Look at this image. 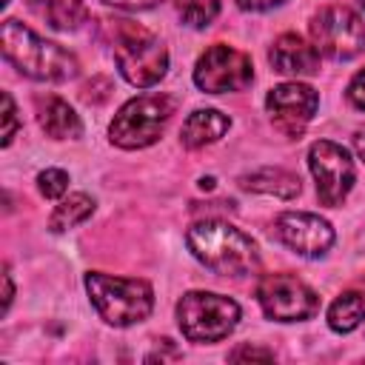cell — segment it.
I'll return each mask as SVG.
<instances>
[{"label": "cell", "instance_id": "obj_1", "mask_svg": "<svg viewBox=\"0 0 365 365\" xmlns=\"http://www.w3.org/2000/svg\"><path fill=\"white\" fill-rule=\"evenodd\" d=\"M185 242L191 254L220 277H248L259 265L254 240L222 220L194 222L185 234Z\"/></svg>", "mask_w": 365, "mask_h": 365}, {"label": "cell", "instance_id": "obj_2", "mask_svg": "<svg viewBox=\"0 0 365 365\" xmlns=\"http://www.w3.org/2000/svg\"><path fill=\"white\" fill-rule=\"evenodd\" d=\"M3 54L20 74L31 80L66 83L80 71L74 54H68L63 46L51 40H43L37 31H31L29 26L11 17L3 23Z\"/></svg>", "mask_w": 365, "mask_h": 365}, {"label": "cell", "instance_id": "obj_3", "mask_svg": "<svg viewBox=\"0 0 365 365\" xmlns=\"http://www.w3.org/2000/svg\"><path fill=\"white\" fill-rule=\"evenodd\" d=\"M86 291H88L97 314L114 328L143 322L154 308V291L145 279L88 271L86 274Z\"/></svg>", "mask_w": 365, "mask_h": 365}, {"label": "cell", "instance_id": "obj_4", "mask_svg": "<svg viewBox=\"0 0 365 365\" xmlns=\"http://www.w3.org/2000/svg\"><path fill=\"white\" fill-rule=\"evenodd\" d=\"M111 23H114V60L120 66V74L137 88H148L160 83L168 68L165 46L148 29L131 20H111Z\"/></svg>", "mask_w": 365, "mask_h": 365}, {"label": "cell", "instance_id": "obj_5", "mask_svg": "<svg viewBox=\"0 0 365 365\" xmlns=\"http://www.w3.org/2000/svg\"><path fill=\"white\" fill-rule=\"evenodd\" d=\"M240 319V305L231 297L188 291L177 302V322L188 342H220L225 339Z\"/></svg>", "mask_w": 365, "mask_h": 365}, {"label": "cell", "instance_id": "obj_6", "mask_svg": "<svg viewBox=\"0 0 365 365\" xmlns=\"http://www.w3.org/2000/svg\"><path fill=\"white\" fill-rule=\"evenodd\" d=\"M174 114V100L168 94H140L131 97L111 120L108 137L120 148H145L160 140Z\"/></svg>", "mask_w": 365, "mask_h": 365}, {"label": "cell", "instance_id": "obj_7", "mask_svg": "<svg viewBox=\"0 0 365 365\" xmlns=\"http://www.w3.org/2000/svg\"><path fill=\"white\" fill-rule=\"evenodd\" d=\"M314 48L331 60H351L365 48V23L345 6H325L308 23Z\"/></svg>", "mask_w": 365, "mask_h": 365}, {"label": "cell", "instance_id": "obj_8", "mask_svg": "<svg viewBox=\"0 0 365 365\" xmlns=\"http://www.w3.org/2000/svg\"><path fill=\"white\" fill-rule=\"evenodd\" d=\"M254 80L251 57L234 46L214 43L208 46L197 66H194V83L205 94H225V91H242Z\"/></svg>", "mask_w": 365, "mask_h": 365}, {"label": "cell", "instance_id": "obj_9", "mask_svg": "<svg viewBox=\"0 0 365 365\" xmlns=\"http://www.w3.org/2000/svg\"><path fill=\"white\" fill-rule=\"evenodd\" d=\"M257 302L268 319L297 322L319 311V297L294 274H265L257 282Z\"/></svg>", "mask_w": 365, "mask_h": 365}, {"label": "cell", "instance_id": "obj_10", "mask_svg": "<svg viewBox=\"0 0 365 365\" xmlns=\"http://www.w3.org/2000/svg\"><path fill=\"white\" fill-rule=\"evenodd\" d=\"M308 168L317 180V197L322 205L336 208L354 185V160L351 154L331 140H317L308 148Z\"/></svg>", "mask_w": 365, "mask_h": 365}, {"label": "cell", "instance_id": "obj_11", "mask_svg": "<svg viewBox=\"0 0 365 365\" xmlns=\"http://www.w3.org/2000/svg\"><path fill=\"white\" fill-rule=\"evenodd\" d=\"M319 106V94L305 86V83H279L268 91L265 97V108L274 120V125L285 134V137H299L305 131V125L314 120Z\"/></svg>", "mask_w": 365, "mask_h": 365}, {"label": "cell", "instance_id": "obj_12", "mask_svg": "<svg viewBox=\"0 0 365 365\" xmlns=\"http://www.w3.org/2000/svg\"><path fill=\"white\" fill-rule=\"evenodd\" d=\"M277 237L299 257H322L334 245V228L328 220L305 211H285L274 222Z\"/></svg>", "mask_w": 365, "mask_h": 365}, {"label": "cell", "instance_id": "obj_13", "mask_svg": "<svg viewBox=\"0 0 365 365\" xmlns=\"http://www.w3.org/2000/svg\"><path fill=\"white\" fill-rule=\"evenodd\" d=\"M271 66L282 74H314L319 68V51L314 46H308L299 34H279L271 46V54H268Z\"/></svg>", "mask_w": 365, "mask_h": 365}, {"label": "cell", "instance_id": "obj_14", "mask_svg": "<svg viewBox=\"0 0 365 365\" xmlns=\"http://www.w3.org/2000/svg\"><path fill=\"white\" fill-rule=\"evenodd\" d=\"M231 120L217 108H197L188 114V120L180 128V140L185 148H202L208 143H217L228 131Z\"/></svg>", "mask_w": 365, "mask_h": 365}, {"label": "cell", "instance_id": "obj_15", "mask_svg": "<svg viewBox=\"0 0 365 365\" xmlns=\"http://www.w3.org/2000/svg\"><path fill=\"white\" fill-rule=\"evenodd\" d=\"M37 120L43 131L54 140H74L83 134V123L74 114V108L60 97H43L37 100Z\"/></svg>", "mask_w": 365, "mask_h": 365}, {"label": "cell", "instance_id": "obj_16", "mask_svg": "<svg viewBox=\"0 0 365 365\" xmlns=\"http://www.w3.org/2000/svg\"><path fill=\"white\" fill-rule=\"evenodd\" d=\"M29 9L60 31H71L88 20V9L83 0H29Z\"/></svg>", "mask_w": 365, "mask_h": 365}, {"label": "cell", "instance_id": "obj_17", "mask_svg": "<svg viewBox=\"0 0 365 365\" xmlns=\"http://www.w3.org/2000/svg\"><path fill=\"white\" fill-rule=\"evenodd\" d=\"M240 185L245 191H257V194H274L279 200H291L299 194V177L285 171V168H259L251 171L240 180Z\"/></svg>", "mask_w": 365, "mask_h": 365}, {"label": "cell", "instance_id": "obj_18", "mask_svg": "<svg viewBox=\"0 0 365 365\" xmlns=\"http://www.w3.org/2000/svg\"><path fill=\"white\" fill-rule=\"evenodd\" d=\"M362 319H365V294L362 291H345L328 308V325L336 334L354 331Z\"/></svg>", "mask_w": 365, "mask_h": 365}, {"label": "cell", "instance_id": "obj_19", "mask_svg": "<svg viewBox=\"0 0 365 365\" xmlns=\"http://www.w3.org/2000/svg\"><path fill=\"white\" fill-rule=\"evenodd\" d=\"M91 211H94V200H91L88 194H68V200H63V202L51 211L48 228H51L54 234L68 231V228L80 225L83 220H88Z\"/></svg>", "mask_w": 365, "mask_h": 365}, {"label": "cell", "instance_id": "obj_20", "mask_svg": "<svg viewBox=\"0 0 365 365\" xmlns=\"http://www.w3.org/2000/svg\"><path fill=\"white\" fill-rule=\"evenodd\" d=\"M177 11L191 29H205L220 11V0H177Z\"/></svg>", "mask_w": 365, "mask_h": 365}, {"label": "cell", "instance_id": "obj_21", "mask_svg": "<svg viewBox=\"0 0 365 365\" xmlns=\"http://www.w3.org/2000/svg\"><path fill=\"white\" fill-rule=\"evenodd\" d=\"M37 185H40V194L48 197V200L63 197L66 188H68V174H66L63 168H46V171H40Z\"/></svg>", "mask_w": 365, "mask_h": 365}, {"label": "cell", "instance_id": "obj_22", "mask_svg": "<svg viewBox=\"0 0 365 365\" xmlns=\"http://www.w3.org/2000/svg\"><path fill=\"white\" fill-rule=\"evenodd\" d=\"M14 131H17V108H14L11 94L3 91V145L14 140Z\"/></svg>", "mask_w": 365, "mask_h": 365}, {"label": "cell", "instance_id": "obj_23", "mask_svg": "<svg viewBox=\"0 0 365 365\" xmlns=\"http://www.w3.org/2000/svg\"><path fill=\"white\" fill-rule=\"evenodd\" d=\"M348 100H351L356 108L365 111V68H362L359 74H354V80H351V86H348Z\"/></svg>", "mask_w": 365, "mask_h": 365}, {"label": "cell", "instance_id": "obj_24", "mask_svg": "<svg viewBox=\"0 0 365 365\" xmlns=\"http://www.w3.org/2000/svg\"><path fill=\"white\" fill-rule=\"evenodd\" d=\"M231 359H234V362H242V359H262V362H268V359H274V351L251 348V345H240V348L231 354Z\"/></svg>", "mask_w": 365, "mask_h": 365}, {"label": "cell", "instance_id": "obj_25", "mask_svg": "<svg viewBox=\"0 0 365 365\" xmlns=\"http://www.w3.org/2000/svg\"><path fill=\"white\" fill-rule=\"evenodd\" d=\"M103 3L120 6V9H128V11H140V9H151V6H157L163 0H103Z\"/></svg>", "mask_w": 365, "mask_h": 365}, {"label": "cell", "instance_id": "obj_26", "mask_svg": "<svg viewBox=\"0 0 365 365\" xmlns=\"http://www.w3.org/2000/svg\"><path fill=\"white\" fill-rule=\"evenodd\" d=\"M279 3H285V0H237V6L245 9V11H268Z\"/></svg>", "mask_w": 365, "mask_h": 365}, {"label": "cell", "instance_id": "obj_27", "mask_svg": "<svg viewBox=\"0 0 365 365\" xmlns=\"http://www.w3.org/2000/svg\"><path fill=\"white\" fill-rule=\"evenodd\" d=\"M3 311H9V305H11V294H14V288H11V274H9V265L3 268Z\"/></svg>", "mask_w": 365, "mask_h": 365}, {"label": "cell", "instance_id": "obj_28", "mask_svg": "<svg viewBox=\"0 0 365 365\" xmlns=\"http://www.w3.org/2000/svg\"><path fill=\"white\" fill-rule=\"evenodd\" d=\"M354 148H356V154L365 160V131H356V137H354Z\"/></svg>", "mask_w": 365, "mask_h": 365}, {"label": "cell", "instance_id": "obj_29", "mask_svg": "<svg viewBox=\"0 0 365 365\" xmlns=\"http://www.w3.org/2000/svg\"><path fill=\"white\" fill-rule=\"evenodd\" d=\"M200 185H202V188H214V177H205V180H200Z\"/></svg>", "mask_w": 365, "mask_h": 365}, {"label": "cell", "instance_id": "obj_30", "mask_svg": "<svg viewBox=\"0 0 365 365\" xmlns=\"http://www.w3.org/2000/svg\"><path fill=\"white\" fill-rule=\"evenodd\" d=\"M359 3H362V6H365V0H359Z\"/></svg>", "mask_w": 365, "mask_h": 365}]
</instances>
